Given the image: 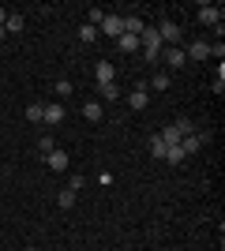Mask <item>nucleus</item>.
<instances>
[{
    "instance_id": "obj_21",
    "label": "nucleus",
    "mask_w": 225,
    "mask_h": 251,
    "mask_svg": "<svg viewBox=\"0 0 225 251\" xmlns=\"http://www.w3.org/2000/svg\"><path fill=\"white\" fill-rule=\"evenodd\" d=\"M150 86H154V90H169V75H154V79H150Z\"/></svg>"
},
{
    "instance_id": "obj_7",
    "label": "nucleus",
    "mask_w": 225,
    "mask_h": 251,
    "mask_svg": "<svg viewBox=\"0 0 225 251\" xmlns=\"http://www.w3.org/2000/svg\"><path fill=\"white\" fill-rule=\"evenodd\" d=\"M184 56H192V60H206L210 56V42H188V52Z\"/></svg>"
},
{
    "instance_id": "obj_18",
    "label": "nucleus",
    "mask_w": 225,
    "mask_h": 251,
    "mask_svg": "<svg viewBox=\"0 0 225 251\" xmlns=\"http://www.w3.org/2000/svg\"><path fill=\"white\" fill-rule=\"evenodd\" d=\"M165 161H169V165H180V161H184V150H180V143L165 150Z\"/></svg>"
},
{
    "instance_id": "obj_26",
    "label": "nucleus",
    "mask_w": 225,
    "mask_h": 251,
    "mask_svg": "<svg viewBox=\"0 0 225 251\" xmlns=\"http://www.w3.org/2000/svg\"><path fill=\"white\" fill-rule=\"evenodd\" d=\"M101 19H105V11H98V8L90 11V26H94V30H98V26H101Z\"/></svg>"
},
{
    "instance_id": "obj_6",
    "label": "nucleus",
    "mask_w": 225,
    "mask_h": 251,
    "mask_svg": "<svg viewBox=\"0 0 225 251\" xmlns=\"http://www.w3.org/2000/svg\"><path fill=\"white\" fill-rule=\"evenodd\" d=\"M42 120H45V124H60V120H64V105H60V101L42 105Z\"/></svg>"
},
{
    "instance_id": "obj_27",
    "label": "nucleus",
    "mask_w": 225,
    "mask_h": 251,
    "mask_svg": "<svg viewBox=\"0 0 225 251\" xmlns=\"http://www.w3.org/2000/svg\"><path fill=\"white\" fill-rule=\"evenodd\" d=\"M56 94L68 98V94H72V83H68V79H60V83H56Z\"/></svg>"
},
{
    "instance_id": "obj_1",
    "label": "nucleus",
    "mask_w": 225,
    "mask_h": 251,
    "mask_svg": "<svg viewBox=\"0 0 225 251\" xmlns=\"http://www.w3.org/2000/svg\"><path fill=\"white\" fill-rule=\"evenodd\" d=\"M206 143H210V135H206V131H192V135L180 139V150H184V157H188V154H199Z\"/></svg>"
},
{
    "instance_id": "obj_20",
    "label": "nucleus",
    "mask_w": 225,
    "mask_h": 251,
    "mask_svg": "<svg viewBox=\"0 0 225 251\" xmlns=\"http://www.w3.org/2000/svg\"><path fill=\"white\" fill-rule=\"evenodd\" d=\"M94 38H98V30L90 23H83V26H79V42H94Z\"/></svg>"
},
{
    "instance_id": "obj_15",
    "label": "nucleus",
    "mask_w": 225,
    "mask_h": 251,
    "mask_svg": "<svg viewBox=\"0 0 225 251\" xmlns=\"http://www.w3.org/2000/svg\"><path fill=\"white\" fill-rule=\"evenodd\" d=\"M98 94H101V101H117V98H120V86L117 83H105V86H98Z\"/></svg>"
},
{
    "instance_id": "obj_25",
    "label": "nucleus",
    "mask_w": 225,
    "mask_h": 251,
    "mask_svg": "<svg viewBox=\"0 0 225 251\" xmlns=\"http://www.w3.org/2000/svg\"><path fill=\"white\" fill-rule=\"evenodd\" d=\"M210 56H218V64H222V56H225V42H214V45H210Z\"/></svg>"
},
{
    "instance_id": "obj_4",
    "label": "nucleus",
    "mask_w": 225,
    "mask_h": 251,
    "mask_svg": "<svg viewBox=\"0 0 225 251\" xmlns=\"http://www.w3.org/2000/svg\"><path fill=\"white\" fill-rule=\"evenodd\" d=\"M158 34H161V42H180V38H184V30L176 26V23H169V19L158 23Z\"/></svg>"
},
{
    "instance_id": "obj_28",
    "label": "nucleus",
    "mask_w": 225,
    "mask_h": 251,
    "mask_svg": "<svg viewBox=\"0 0 225 251\" xmlns=\"http://www.w3.org/2000/svg\"><path fill=\"white\" fill-rule=\"evenodd\" d=\"M4 19H8V11H4V8H0V26H4Z\"/></svg>"
},
{
    "instance_id": "obj_16",
    "label": "nucleus",
    "mask_w": 225,
    "mask_h": 251,
    "mask_svg": "<svg viewBox=\"0 0 225 251\" xmlns=\"http://www.w3.org/2000/svg\"><path fill=\"white\" fill-rule=\"evenodd\" d=\"M83 116H86V120H101V101H86L83 105Z\"/></svg>"
},
{
    "instance_id": "obj_10",
    "label": "nucleus",
    "mask_w": 225,
    "mask_h": 251,
    "mask_svg": "<svg viewBox=\"0 0 225 251\" xmlns=\"http://www.w3.org/2000/svg\"><path fill=\"white\" fill-rule=\"evenodd\" d=\"M143 30H147V23H143L139 15H124V34H135V38H139Z\"/></svg>"
},
{
    "instance_id": "obj_8",
    "label": "nucleus",
    "mask_w": 225,
    "mask_h": 251,
    "mask_svg": "<svg viewBox=\"0 0 225 251\" xmlns=\"http://www.w3.org/2000/svg\"><path fill=\"white\" fill-rule=\"evenodd\" d=\"M161 143H165V147H176V143H180V139H184V131H180V127H176V124H169V127H161Z\"/></svg>"
},
{
    "instance_id": "obj_13",
    "label": "nucleus",
    "mask_w": 225,
    "mask_h": 251,
    "mask_svg": "<svg viewBox=\"0 0 225 251\" xmlns=\"http://www.w3.org/2000/svg\"><path fill=\"white\" fill-rule=\"evenodd\" d=\"M184 60H188V56H184V49H180V45L165 49V64H169V68H184Z\"/></svg>"
},
{
    "instance_id": "obj_17",
    "label": "nucleus",
    "mask_w": 225,
    "mask_h": 251,
    "mask_svg": "<svg viewBox=\"0 0 225 251\" xmlns=\"http://www.w3.org/2000/svg\"><path fill=\"white\" fill-rule=\"evenodd\" d=\"M165 150H169V147H165V143H161V139H158V135L150 139V154L158 157V161H165Z\"/></svg>"
},
{
    "instance_id": "obj_29",
    "label": "nucleus",
    "mask_w": 225,
    "mask_h": 251,
    "mask_svg": "<svg viewBox=\"0 0 225 251\" xmlns=\"http://www.w3.org/2000/svg\"><path fill=\"white\" fill-rule=\"evenodd\" d=\"M26 251H38V248H26Z\"/></svg>"
},
{
    "instance_id": "obj_9",
    "label": "nucleus",
    "mask_w": 225,
    "mask_h": 251,
    "mask_svg": "<svg viewBox=\"0 0 225 251\" xmlns=\"http://www.w3.org/2000/svg\"><path fill=\"white\" fill-rule=\"evenodd\" d=\"M45 165L53 169V173H64V169H68V154H64V150H53V154L45 157Z\"/></svg>"
},
{
    "instance_id": "obj_11",
    "label": "nucleus",
    "mask_w": 225,
    "mask_h": 251,
    "mask_svg": "<svg viewBox=\"0 0 225 251\" xmlns=\"http://www.w3.org/2000/svg\"><path fill=\"white\" fill-rule=\"evenodd\" d=\"M23 26H26V19H23L19 11H8V19H4V30H8V34H19Z\"/></svg>"
},
{
    "instance_id": "obj_2",
    "label": "nucleus",
    "mask_w": 225,
    "mask_h": 251,
    "mask_svg": "<svg viewBox=\"0 0 225 251\" xmlns=\"http://www.w3.org/2000/svg\"><path fill=\"white\" fill-rule=\"evenodd\" d=\"M101 30H105L109 38L117 42L120 34H124V15H105V19H101Z\"/></svg>"
},
{
    "instance_id": "obj_3",
    "label": "nucleus",
    "mask_w": 225,
    "mask_h": 251,
    "mask_svg": "<svg viewBox=\"0 0 225 251\" xmlns=\"http://www.w3.org/2000/svg\"><path fill=\"white\" fill-rule=\"evenodd\" d=\"M199 23H206V26H222V8L203 4V8H199Z\"/></svg>"
},
{
    "instance_id": "obj_23",
    "label": "nucleus",
    "mask_w": 225,
    "mask_h": 251,
    "mask_svg": "<svg viewBox=\"0 0 225 251\" xmlns=\"http://www.w3.org/2000/svg\"><path fill=\"white\" fill-rule=\"evenodd\" d=\"M26 120L38 124V120H42V105H26Z\"/></svg>"
},
{
    "instance_id": "obj_19",
    "label": "nucleus",
    "mask_w": 225,
    "mask_h": 251,
    "mask_svg": "<svg viewBox=\"0 0 225 251\" xmlns=\"http://www.w3.org/2000/svg\"><path fill=\"white\" fill-rule=\"evenodd\" d=\"M53 150H56V143H53L49 135H42V139H38V154H42V157H49Z\"/></svg>"
},
{
    "instance_id": "obj_14",
    "label": "nucleus",
    "mask_w": 225,
    "mask_h": 251,
    "mask_svg": "<svg viewBox=\"0 0 225 251\" xmlns=\"http://www.w3.org/2000/svg\"><path fill=\"white\" fill-rule=\"evenodd\" d=\"M128 105H131V109H147V105H150V98H147V90H143V86H139V90H131V98H128Z\"/></svg>"
},
{
    "instance_id": "obj_22",
    "label": "nucleus",
    "mask_w": 225,
    "mask_h": 251,
    "mask_svg": "<svg viewBox=\"0 0 225 251\" xmlns=\"http://www.w3.org/2000/svg\"><path fill=\"white\" fill-rule=\"evenodd\" d=\"M56 202H60L64 210H72L75 206V191H60V199H56Z\"/></svg>"
},
{
    "instance_id": "obj_24",
    "label": "nucleus",
    "mask_w": 225,
    "mask_h": 251,
    "mask_svg": "<svg viewBox=\"0 0 225 251\" xmlns=\"http://www.w3.org/2000/svg\"><path fill=\"white\" fill-rule=\"evenodd\" d=\"M83 184H86V176H79V173H75L72 184H68V191H83Z\"/></svg>"
},
{
    "instance_id": "obj_12",
    "label": "nucleus",
    "mask_w": 225,
    "mask_h": 251,
    "mask_svg": "<svg viewBox=\"0 0 225 251\" xmlns=\"http://www.w3.org/2000/svg\"><path fill=\"white\" fill-rule=\"evenodd\" d=\"M117 49L120 52H139V38H135V34H120V38H117Z\"/></svg>"
},
{
    "instance_id": "obj_5",
    "label": "nucleus",
    "mask_w": 225,
    "mask_h": 251,
    "mask_svg": "<svg viewBox=\"0 0 225 251\" xmlns=\"http://www.w3.org/2000/svg\"><path fill=\"white\" fill-rule=\"evenodd\" d=\"M94 75H98V86H105V83H117V68H113V64L109 60H101L94 68Z\"/></svg>"
}]
</instances>
